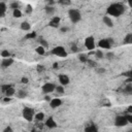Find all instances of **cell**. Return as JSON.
Listing matches in <instances>:
<instances>
[{
	"mask_svg": "<svg viewBox=\"0 0 132 132\" xmlns=\"http://www.w3.org/2000/svg\"><path fill=\"white\" fill-rule=\"evenodd\" d=\"M107 15L113 17H120L125 11L124 5L121 3H113L107 7Z\"/></svg>",
	"mask_w": 132,
	"mask_h": 132,
	"instance_id": "obj_1",
	"label": "cell"
},
{
	"mask_svg": "<svg viewBox=\"0 0 132 132\" xmlns=\"http://www.w3.org/2000/svg\"><path fill=\"white\" fill-rule=\"evenodd\" d=\"M68 17L70 19V21L73 23V24H76L79 23L80 21L82 20V15L79 9H75V8H72V9H69L68 11Z\"/></svg>",
	"mask_w": 132,
	"mask_h": 132,
	"instance_id": "obj_2",
	"label": "cell"
},
{
	"mask_svg": "<svg viewBox=\"0 0 132 132\" xmlns=\"http://www.w3.org/2000/svg\"><path fill=\"white\" fill-rule=\"evenodd\" d=\"M22 115H23V118L26 121L31 122L33 120L34 116H35V112H34V109L31 108V107H24Z\"/></svg>",
	"mask_w": 132,
	"mask_h": 132,
	"instance_id": "obj_3",
	"label": "cell"
},
{
	"mask_svg": "<svg viewBox=\"0 0 132 132\" xmlns=\"http://www.w3.org/2000/svg\"><path fill=\"white\" fill-rule=\"evenodd\" d=\"M52 54L55 55V56L61 57V58H65V57H67V55H68L67 52H66V50H65L63 46H61V45L54 47L53 50H52Z\"/></svg>",
	"mask_w": 132,
	"mask_h": 132,
	"instance_id": "obj_4",
	"label": "cell"
},
{
	"mask_svg": "<svg viewBox=\"0 0 132 132\" xmlns=\"http://www.w3.org/2000/svg\"><path fill=\"white\" fill-rule=\"evenodd\" d=\"M56 89V85L53 84V83H45V84L41 87V92L45 95H50L51 93H53Z\"/></svg>",
	"mask_w": 132,
	"mask_h": 132,
	"instance_id": "obj_5",
	"label": "cell"
},
{
	"mask_svg": "<svg viewBox=\"0 0 132 132\" xmlns=\"http://www.w3.org/2000/svg\"><path fill=\"white\" fill-rule=\"evenodd\" d=\"M85 46H86L87 50H89V51H93L94 48H95V46H96L95 38H94L93 36H89V37H87L86 40H85Z\"/></svg>",
	"mask_w": 132,
	"mask_h": 132,
	"instance_id": "obj_6",
	"label": "cell"
},
{
	"mask_svg": "<svg viewBox=\"0 0 132 132\" xmlns=\"http://www.w3.org/2000/svg\"><path fill=\"white\" fill-rule=\"evenodd\" d=\"M115 124L118 127H123V126L128 125V122L126 120V118H125V116H118L115 120Z\"/></svg>",
	"mask_w": 132,
	"mask_h": 132,
	"instance_id": "obj_7",
	"label": "cell"
},
{
	"mask_svg": "<svg viewBox=\"0 0 132 132\" xmlns=\"http://www.w3.org/2000/svg\"><path fill=\"white\" fill-rule=\"evenodd\" d=\"M59 83H60V85L61 86H67L69 85V83H70V79H69V76L66 75V74H59Z\"/></svg>",
	"mask_w": 132,
	"mask_h": 132,
	"instance_id": "obj_8",
	"label": "cell"
},
{
	"mask_svg": "<svg viewBox=\"0 0 132 132\" xmlns=\"http://www.w3.org/2000/svg\"><path fill=\"white\" fill-rule=\"evenodd\" d=\"M98 47L104 48V50H109V48L112 47V44L108 43V40L106 38H103V39H100L98 41Z\"/></svg>",
	"mask_w": 132,
	"mask_h": 132,
	"instance_id": "obj_9",
	"label": "cell"
},
{
	"mask_svg": "<svg viewBox=\"0 0 132 132\" xmlns=\"http://www.w3.org/2000/svg\"><path fill=\"white\" fill-rule=\"evenodd\" d=\"M45 126L47 128H50V129H54V128H56L58 125H57V122L54 120V118L53 117H50L48 119L45 121Z\"/></svg>",
	"mask_w": 132,
	"mask_h": 132,
	"instance_id": "obj_10",
	"label": "cell"
},
{
	"mask_svg": "<svg viewBox=\"0 0 132 132\" xmlns=\"http://www.w3.org/2000/svg\"><path fill=\"white\" fill-rule=\"evenodd\" d=\"M61 104H62V99H60V98H53L50 101V105L52 108H57Z\"/></svg>",
	"mask_w": 132,
	"mask_h": 132,
	"instance_id": "obj_11",
	"label": "cell"
},
{
	"mask_svg": "<svg viewBox=\"0 0 132 132\" xmlns=\"http://www.w3.org/2000/svg\"><path fill=\"white\" fill-rule=\"evenodd\" d=\"M13 63V59L12 58H6V59H3L2 62H1V67L2 68H7L9 66H11Z\"/></svg>",
	"mask_w": 132,
	"mask_h": 132,
	"instance_id": "obj_12",
	"label": "cell"
},
{
	"mask_svg": "<svg viewBox=\"0 0 132 132\" xmlns=\"http://www.w3.org/2000/svg\"><path fill=\"white\" fill-rule=\"evenodd\" d=\"M50 25L53 28H58L59 25H60V18L59 17H54L51 21H50Z\"/></svg>",
	"mask_w": 132,
	"mask_h": 132,
	"instance_id": "obj_13",
	"label": "cell"
},
{
	"mask_svg": "<svg viewBox=\"0 0 132 132\" xmlns=\"http://www.w3.org/2000/svg\"><path fill=\"white\" fill-rule=\"evenodd\" d=\"M102 20H103V23L105 24L107 27H110V28H112V27L114 26V22H113V20L110 19V17H108V16H104Z\"/></svg>",
	"mask_w": 132,
	"mask_h": 132,
	"instance_id": "obj_14",
	"label": "cell"
},
{
	"mask_svg": "<svg viewBox=\"0 0 132 132\" xmlns=\"http://www.w3.org/2000/svg\"><path fill=\"white\" fill-rule=\"evenodd\" d=\"M6 8H7V6H6L5 2H0V18L4 17L6 12Z\"/></svg>",
	"mask_w": 132,
	"mask_h": 132,
	"instance_id": "obj_15",
	"label": "cell"
},
{
	"mask_svg": "<svg viewBox=\"0 0 132 132\" xmlns=\"http://www.w3.org/2000/svg\"><path fill=\"white\" fill-rule=\"evenodd\" d=\"M44 10H45V13H46L47 16H53L54 13H55V10H56V9H55V7H54V6L47 5L46 7L44 8Z\"/></svg>",
	"mask_w": 132,
	"mask_h": 132,
	"instance_id": "obj_16",
	"label": "cell"
},
{
	"mask_svg": "<svg viewBox=\"0 0 132 132\" xmlns=\"http://www.w3.org/2000/svg\"><path fill=\"white\" fill-rule=\"evenodd\" d=\"M4 93H5L6 97H9V98H10L11 96H13V95L16 94V90H15V88H12V87L10 86V87H9L7 90H6V91H5Z\"/></svg>",
	"mask_w": 132,
	"mask_h": 132,
	"instance_id": "obj_17",
	"label": "cell"
},
{
	"mask_svg": "<svg viewBox=\"0 0 132 132\" xmlns=\"http://www.w3.org/2000/svg\"><path fill=\"white\" fill-rule=\"evenodd\" d=\"M21 29L23 31H30L31 30V25L28 22H23L21 24Z\"/></svg>",
	"mask_w": 132,
	"mask_h": 132,
	"instance_id": "obj_18",
	"label": "cell"
},
{
	"mask_svg": "<svg viewBox=\"0 0 132 132\" xmlns=\"http://www.w3.org/2000/svg\"><path fill=\"white\" fill-rule=\"evenodd\" d=\"M85 132H98V128L95 125H89L85 128Z\"/></svg>",
	"mask_w": 132,
	"mask_h": 132,
	"instance_id": "obj_19",
	"label": "cell"
},
{
	"mask_svg": "<svg viewBox=\"0 0 132 132\" xmlns=\"http://www.w3.org/2000/svg\"><path fill=\"white\" fill-rule=\"evenodd\" d=\"M22 11H21V9L19 8V9H13L12 10V16H13V18H16V19H19V18H21L22 17Z\"/></svg>",
	"mask_w": 132,
	"mask_h": 132,
	"instance_id": "obj_20",
	"label": "cell"
},
{
	"mask_svg": "<svg viewBox=\"0 0 132 132\" xmlns=\"http://www.w3.org/2000/svg\"><path fill=\"white\" fill-rule=\"evenodd\" d=\"M17 97L18 98H25V97H27V92L24 90H19V91H17Z\"/></svg>",
	"mask_w": 132,
	"mask_h": 132,
	"instance_id": "obj_21",
	"label": "cell"
},
{
	"mask_svg": "<svg viewBox=\"0 0 132 132\" xmlns=\"http://www.w3.org/2000/svg\"><path fill=\"white\" fill-rule=\"evenodd\" d=\"M35 52H36L38 55H40V56H44V55L45 54V48L39 45V46H37V47L35 48Z\"/></svg>",
	"mask_w": 132,
	"mask_h": 132,
	"instance_id": "obj_22",
	"label": "cell"
},
{
	"mask_svg": "<svg viewBox=\"0 0 132 132\" xmlns=\"http://www.w3.org/2000/svg\"><path fill=\"white\" fill-rule=\"evenodd\" d=\"M88 56L86 54H79V60L81 62H83V63H87V61H88Z\"/></svg>",
	"mask_w": 132,
	"mask_h": 132,
	"instance_id": "obj_23",
	"label": "cell"
},
{
	"mask_svg": "<svg viewBox=\"0 0 132 132\" xmlns=\"http://www.w3.org/2000/svg\"><path fill=\"white\" fill-rule=\"evenodd\" d=\"M34 118H35L37 121H43L44 119V113H37V114H35Z\"/></svg>",
	"mask_w": 132,
	"mask_h": 132,
	"instance_id": "obj_24",
	"label": "cell"
},
{
	"mask_svg": "<svg viewBox=\"0 0 132 132\" xmlns=\"http://www.w3.org/2000/svg\"><path fill=\"white\" fill-rule=\"evenodd\" d=\"M1 57H2L3 59L10 58V54H9V52H8L7 50H3V51L1 52Z\"/></svg>",
	"mask_w": 132,
	"mask_h": 132,
	"instance_id": "obj_25",
	"label": "cell"
},
{
	"mask_svg": "<svg viewBox=\"0 0 132 132\" xmlns=\"http://www.w3.org/2000/svg\"><path fill=\"white\" fill-rule=\"evenodd\" d=\"M124 43L125 44H131L132 43V34L131 33H129L126 35V37H125V39H124Z\"/></svg>",
	"mask_w": 132,
	"mask_h": 132,
	"instance_id": "obj_26",
	"label": "cell"
},
{
	"mask_svg": "<svg viewBox=\"0 0 132 132\" xmlns=\"http://www.w3.org/2000/svg\"><path fill=\"white\" fill-rule=\"evenodd\" d=\"M94 55H95V57H96L97 59H102V58H103V53H102L101 50H97V51L94 53Z\"/></svg>",
	"mask_w": 132,
	"mask_h": 132,
	"instance_id": "obj_27",
	"label": "cell"
},
{
	"mask_svg": "<svg viewBox=\"0 0 132 132\" xmlns=\"http://www.w3.org/2000/svg\"><path fill=\"white\" fill-rule=\"evenodd\" d=\"M36 37V32H31V33H28L27 35L25 36L26 39H33V38H35Z\"/></svg>",
	"mask_w": 132,
	"mask_h": 132,
	"instance_id": "obj_28",
	"label": "cell"
},
{
	"mask_svg": "<svg viewBox=\"0 0 132 132\" xmlns=\"http://www.w3.org/2000/svg\"><path fill=\"white\" fill-rule=\"evenodd\" d=\"M55 91H57L59 94H63L65 90H64V87H63V86L60 85V86H56V89H55Z\"/></svg>",
	"mask_w": 132,
	"mask_h": 132,
	"instance_id": "obj_29",
	"label": "cell"
},
{
	"mask_svg": "<svg viewBox=\"0 0 132 132\" xmlns=\"http://www.w3.org/2000/svg\"><path fill=\"white\" fill-rule=\"evenodd\" d=\"M87 63H88V65H89L90 67H93V68L97 67V63H96V62H95V61L91 60V59H88V61H87Z\"/></svg>",
	"mask_w": 132,
	"mask_h": 132,
	"instance_id": "obj_30",
	"label": "cell"
},
{
	"mask_svg": "<svg viewBox=\"0 0 132 132\" xmlns=\"http://www.w3.org/2000/svg\"><path fill=\"white\" fill-rule=\"evenodd\" d=\"M19 6H20V3L17 2V1L10 3V8H12V10L13 9H19Z\"/></svg>",
	"mask_w": 132,
	"mask_h": 132,
	"instance_id": "obj_31",
	"label": "cell"
},
{
	"mask_svg": "<svg viewBox=\"0 0 132 132\" xmlns=\"http://www.w3.org/2000/svg\"><path fill=\"white\" fill-rule=\"evenodd\" d=\"M96 72L98 74H104L106 72V69L103 68V67H99V68H96Z\"/></svg>",
	"mask_w": 132,
	"mask_h": 132,
	"instance_id": "obj_32",
	"label": "cell"
},
{
	"mask_svg": "<svg viewBox=\"0 0 132 132\" xmlns=\"http://www.w3.org/2000/svg\"><path fill=\"white\" fill-rule=\"evenodd\" d=\"M39 43H40V46H43V47H44V48H46V47L48 46V44L46 43V40H44V39H43V38L40 39Z\"/></svg>",
	"mask_w": 132,
	"mask_h": 132,
	"instance_id": "obj_33",
	"label": "cell"
},
{
	"mask_svg": "<svg viewBox=\"0 0 132 132\" xmlns=\"http://www.w3.org/2000/svg\"><path fill=\"white\" fill-rule=\"evenodd\" d=\"M125 92H126L127 94H132V86L130 85V84H128L127 85V87L126 88H125Z\"/></svg>",
	"mask_w": 132,
	"mask_h": 132,
	"instance_id": "obj_34",
	"label": "cell"
},
{
	"mask_svg": "<svg viewBox=\"0 0 132 132\" xmlns=\"http://www.w3.org/2000/svg\"><path fill=\"white\" fill-rule=\"evenodd\" d=\"M106 58H107L108 60H113V59L115 58V54H114V53H112V52L106 53Z\"/></svg>",
	"mask_w": 132,
	"mask_h": 132,
	"instance_id": "obj_35",
	"label": "cell"
},
{
	"mask_svg": "<svg viewBox=\"0 0 132 132\" xmlns=\"http://www.w3.org/2000/svg\"><path fill=\"white\" fill-rule=\"evenodd\" d=\"M69 30H70V28H69V27H67V26L61 27V28H60V31H61L62 33H66V32H68Z\"/></svg>",
	"mask_w": 132,
	"mask_h": 132,
	"instance_id": "obj_36",
	"label": "cell"
},
{
	"mask_svg": "<svg viewBox=\"0 0 132 132\" xmlns=\"http://www.w3.org/2000/svg\"><path fill=\"white\" fill-rule=\"evenodd\" d=\"M125 118H126V120H127L128 124H129V123H132V115H131V114H127L126 116H125Z\"/></svg>",
	"mask_w": 132,
	"mask_h": 132,
	"instance_id": "obj_37",
	"label": "cell"
},
{
	"mask_svg": "<svg viewBox=\"0 0 132 132\" xmlns=\"http://www.w3.org/2000/svg\"><path fill=\"white\" fill-rule=\"evenodd\" d=\"M21 83H22V84H28V83H29V79L26 78V76H23V78L21 79Z\"/></svg>",
	"mask_w": 132,
	"mask_h": 132,
	"instance_id": "obj_38",
	"label": "cell"
},
{
	"mask_svg": "<svg viewBox=\"0 0 132 132\" xmlns=\"http://www.w3.org/2000/svg\"><path fill=\"white\" fill-rule=\"evenodd\" d=\"M71 51H72L73 53L79 52V47L76 46V44H72V45H71Z\"/></svg>",
	"mask_w": 132,
	"mask_h": 132,
	"instance_id": "obj_39",
	"label": "cell"
},
{
	"mask_svg": "<svg viewBox=\"0 0 132 132\" xmlns=\"http://www.w3.org/2000/svg\"><path fill=\"white\" fill-rule=\"evenodd\" d=\"M44 70V65H37V71L38 72H43Z\"/></svg>",
	"mask_w": 132,
	"mask_h": 132,
	"instance_id": "obj_40",
	"label": "cell"
},
{
	"mask_svg": "<svg viewBox=\"0 0 132 132\" xmlns=\"http://www.w3.org/2000/svg\"><path fill=\"white\" fill-rule=\"evenodd\" d=\"M3 132H13V130H12V128H11L10 126H7L6 128H4Z\"/></svg>",
	"mask_w": 132,
	"mask_h": 132,
	"instance_id": "obj_41",
	"label": "cell"
},
{
	"mask_svg": "<svg viewBox=\"0 0 132 132\" xmlns=\"http://www.w3.org/2000/svg\"><path fill=\"white\" fill-rule=\"evenodd\" d=\"M44 100H45L46 102H50V101L52 100V98H51V96H50V95H45V96H44Z\"/></svg>",
	"mask_w": 132,
	"mask_h": 132,
	"instance_id": "obj_42",
	"label": "cell"
},
{
	"mask_svg": "<svg viewBox=\"0 0 132 132\" xmlns=\"http://www.w3.org/2000/svg\"><path fill=\"white\" fill-rule=\"evenodd\" d=\"M32 7H31V5H28V6H27V9H26V11L27 12H28V13H30V12H32Z\"/></svg>",
	"mask_w": 132,
	"mask_h": 132,
	"instance_id": "obj_43",
	"label": "cell"
},
{
	"mask_svg": "<svg viewBox=\"0 0 132 132\" xmlns=\"http://www.w3.org/2000/svg\"><path fill=\"white\" fill-rule=\"evenodd\" d=\"M59 3H61V4H63V5H69L71 2L70 1H59Z\"/></svg>",
	"mask_w": 132,
	"mask_h": 132,
	"instance_id": "obj_44",
	"label": "cell"
},
{
	"mask_svg": "<svg viewBox=\"0 0 132 132\" xmlns=\"http://www.w3.org/2000/svg\"><path fill=\"white\" fill-rule=\"evenodd\" d=\"M9 87H10L9 85H5V86H2V91H3V92H5L6 90H7V89H8Z\"/></svg>",
	"mask_w": 132,
	"mask_h": 132,
	"instance_id": "obj_45",
	"label": "cell"
},
{
	"mask_svg": "<svg viewBox=\"0 0 132 132\" xmlns=\"http://www.w3.org/2000/svg\"><path fill=\"white\" fill-rule=\"evenodd\" d=\"M127 114H131V115H132V106H131V105H129V106H128Z\"/></svg>",
	"mask_w": 132,
	"mask_h": 132,
	"instance_id": "obj_46",
	"label": "cell"
},
{
	"mask_svg": "<svg viewBox=\"0 0 132 132\" xmlns=\"http://www.w3.org/2000/svg\"><path fill=\"white\" fill-rule=\"evenodd\" d=\"M3 100H4V102H10V101H11V99L9 98V97H5Z\"/></svg>",
	"mask_w": 132,
	"mask_h": 132,
	"instance_id": "obj_47",
	"label": "cell"
},
{
	"mask_svg": "<svg viewBox=\"0 0 132 132\" xmlns=\"http://www.w3.org/2000/svg\"><path fill=\"white\" fill-rule=\"evenodd\" d=\"M106 39L108 40V43L113 45V44H114V39H113V38H109V37H108V38H106Z\"/></svg>",
	"mask_w": 132,
	"mask_h": 132,
	"instance_id": "obj_48",
	"label": "cell"
},
{
	"mask_svg": "<svg viewBox=\"0 0 132 132\" xmlns=\"http://www.w3.org/2000/svg\"><path fill=\"white\" fill-rule=\"evenodd\" d=\"M58 66H59V65H58V63H54V66H53V67H54L55 69H57V68H58Z\"/></svg>",
	"mask_w": 132,
	"mask_h": 132,
	"instance_id": "obj_49",
	"label": "cell"
}]
</instances>
